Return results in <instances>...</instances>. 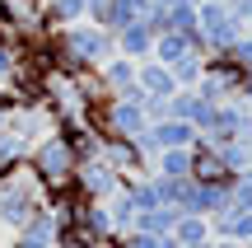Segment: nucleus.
Masks as SVG:
<instances>
[{"label": "nucleus", "mask_w": 252, "mask_h": 248, "mask_svg": "<svg viewBox=\"0 0 252 248\" xmlns=\"http://www.w3.org/2000/svg\"><path fill=\"white\" fill-rule=\"evenodd\" d=\"M159 178H191V150H159Z\"/></svg>", "instance_id": "2eb2a0df"}, {"label": "nucleus", "mask_w": 252, "mask_h": 248, "mask_svg": "<svg viewBox=\"0 0 252 248\" xmlns=\"http://www.w3.org/2000/svg\"><path fill=\"white\" fill-rule=\"evenodd\" d=\"M24 164L33 169V178L47 187V197H56V192H70L80 155H75L70 136H65L61 127H52L47 136H37V141H33V150H28V159H24Z\"/></svg>", "instance_id": "f03ea898"}, {"label": "nucleus", "mask_w": 252, "mask_h": 248, "mask_svg": "<svg viewBox=\"0 0 252 248\" xmlns=\"http://www.w3.org/2000/svg\"><path fill=\"white\" fill-rule=\"evenodd\" d=\"M42 206H47V187L33 178L28 164H14V169L0 174V225L19 230V225H28Z\"/></svg>", "instance_id": "7ed1b4c3"}, {"label": "nucleus", "mask_w": 252, "mask_h": 248, "mask_svg": "<svg viewBox=\"0 0 252 248\" xmlns=\"http://www.w3.org/2000/svg\"><path fill=\"white\" fill-rule=\"evenodd\" d=\"M75 234H84L89 244H112L117 230H112V215L103 202H80V220H75Z\"/></svg>", "instance_id": "0eeeda50"}, {"label": "nucleus", "mask_w": 252, "mask_h": 248, "mask_svg": "<svg viewBox=\"0 0 252 248\" xmlns=\"http://www.w3.org/2000/svg\"><path fill=\"white\" fill-rule=\"evenodd\" d=\"M187 52H196V47H191L182 33H173V28H163V33L154 37V61H159V66H178Z\"/></svg>", "instance_id": "ddd939ff"}, {"label": "nucleus", "mask_w": 252, "mask_h": 248, "mask_svg": "<svg viewBox=\"0 0 252 248\" xmlns=\"http://www.w3.org/2000/svg\"><path fill=\"white\" fill-rule=\"evenodd\" d=\"M182 248H210V244H206V239H201V244H182Z\"/></svg>", "instance_id": "6ab92c4d"}, {"label": "nucleus", "mask_w": 252, "mask_h": 248, "mask_svg": "<svg viewBox=\"0 0 252 248\" xmlns=\"http://www.w3.org/2000/svg\"><path fill=\"white\" fill-rule=\"evenodd\" d=\"M154 28L145 24V19H135V24H126L117 33V56H126V61H150L154 56Z\"/></svg>", "instance_id": "6e6552de"}, {"label": "nucleus", "mask_w": 252, "mask_h": 248, "mask_svg": "<svg viewBox=\"0 0 252 248\" xmlns=\"http://www.w3.org/2000/svg\"><path fill=\"white\" fill-rule=\"evenodd\" d=\"M98 80H103V89L108 94H135L140 84H135V61H126V56H112V61H103L98 66Z\"/></svg>", "instance_id": "9b49d317"}, {"label": "nucleus", "mask_w": 252, "mask_h": 248, "mask_svg": "<svg viewBox=\"0 0 252 248\" xmlns=\"http://www.w3.org/2000/svg\"><path fill=\"white\" fill-rule=\"evenodd\" d=\"M206 239V220L201 215H178V225H173V244H201Z\"/></svg>", "instance_id": "f3484780"}, {"label": "nucleus", "mask_w": 252, "mask_h": 248, "mask_svg": "<svg viewBox=\"0 0 252 248\" xmlns=\"http://www.w3.org/2000/svg\"><path fill=\"white\" fill-rule=\"evenodd\" d=\"M0 28L19 42L28 37H47L42 28V0H0Z\"/></svg>", "instance_id": "39448f33"}, {"label": "nucleus", "mask_w": 252, "mask_h": 248, "mask_svg": "<svg viewBox=\"0 0 252 248\" xmlns=\"http://www.w3.org/2000/svg\"><path fill=\"white\" fill-rule=\"evenodd\" d=\"M28 141L24 136H14V131H0V174H5V169H14V164H24L28 159Z\"/></svg>", "instance_id": "4468645a"}, {"label": "nucleus", "mask_w": 252, "mask_h": 248, "mask_svg": "<svg viewBox=\"0 0 252 248\" xmlns=\"http://www.w3.org/2000/svg\"><path fill=\"white\" fill-rule=\"evenodd\" d=\"M150 127H154L159 150H191V145H196V127H191V122H173V117H163V122H150Z\"/></svg>", "instance_id": "f8f14e48"}, {"label": "nucleus", "mask_w": 252, "mask_h": 248, "mask_svg": "<svg viewBox=\"0 0 252 248\" xmlns=\"http://www.w3.org/2000/svg\"><path fill=\"white\" fill-rule=\"evenodd\" d=\"M126 183H131V178L117 174L103 155H89V159H80V164H75V183H70V187L84 197V202H108V197L126 192Z\"/></svg>", "instance_id": "20e7f679"}, {"label": "nucleus", "mask_w": 252, "mask_h": 248, "mask_svg": "<svg viewBox=\"0 0 252 248\" xmlns=\"http://www.w3.org/2000/svg\"><path fill=\"white\" fill-rule=\"evenodd\" d=\"M89 5V19L94 24H108V9H112V0H84Z\"/></svg>", "instance_id": "a211bd4d"}, {"label": "nucleus", "mask_w": 252, "mask_h": 248, "mask_svg": "<svg viewBox=\"0 0 252 248\" xmlns=\"http://www.w3.org/2000/svg\"><path fill=\"white\" fill-rule=\"evenodd\" d=\"M47 47H52V61L61 66V71L84 75V71H94V66L117 56V33L94 24V19H80V24H70V28H56V33L47 37Z\"/></svg>", "instance_id": "f257e3e1"}, {"label": "nucleus", "mask_w": 252, "mask_h": 248, "mask_svg": "<svg viewBox=\"0 0 252 248\" xmlns=\"http://www.w3.org/2000/svg\"><path fill=\"white\" fill-rule=\"evenodd\" d=\"M135 84H140L145 99H173V94H178L173 71H168V66H159V61H135Z\"/></svg>", "instance_id": "1a4fd4ad"}, {"label": "nucleus", "mask_w": 252, "mask_h": 248, "mask_svg": "<svg viewBox=\"0 0 252 248\" xmlns=\"http://www.w3.org/2000/svg\"><path fill=\"white\" fill-rule=\"evenodd\" d=\"M103 206H108V215H112V230H117V234H126V230H131V225H135V202H131V197H126V192L108 197V202H103Z\"/></svg>", "instance_id": "dca6fc26"}, {"label": "nucleus", "mask_w": 252, "mask_h": 248, "mask_svg": "<svg viewBox=\"0 0 252 248\" xmlns=\"http://www.w3.org/2000/svg\"><path fill=\"white\" fill-rule=\"evenodd\" d=\"M9 248H56V220H52V211L42 206L28 225H19L14 239H9Z\"/></svg>", "instance_id": "9d476101"}, {"label": "nucleus", "mask_w": 252, "mask_h": 248, "mask_svg": "<svg viewBox=\"0 0 252 248\" xmlns=\"http://www.w3.org/2000/svg\"><path fill=\"white\" fill-rule=\"evenodd\" d=\"M0 89L19 94V103H28V94H24V42L9 37L5 28H0Z\"/></svg>", "instance_id": "423d86ee"}]
</instances>
